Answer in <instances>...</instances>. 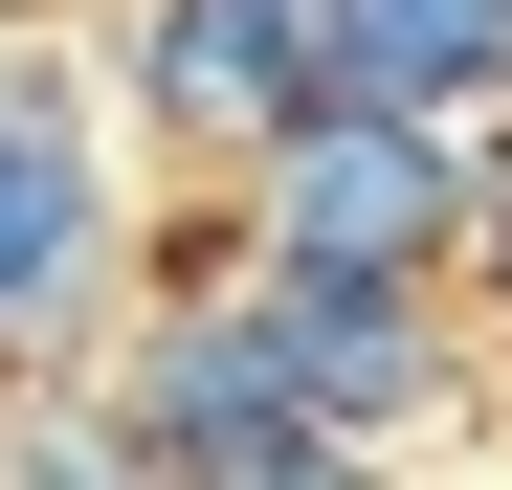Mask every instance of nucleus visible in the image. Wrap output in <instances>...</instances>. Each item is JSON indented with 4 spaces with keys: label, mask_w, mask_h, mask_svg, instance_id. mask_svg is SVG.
Segmentation results:
<instances>
[{
    "label": "nucleus",
    "mask_w": 512,
    "mask_h": 490,
    "mask_svg": "<svg viewBox=\"0 0 512 490\" xmlns=\"http://www.w3.org/2000/svg\"><path fill=\"white\" fill-rule=\"evenodd\" d=\"M268 290V357H290V424L312 446H357V468H423L468 424V290H312V268H245Z\"/></svg>",
    "instance_id": "4"
},
{
    "label": "nucleus",
    "mask_w": 512,
    "mask_h": 490,
    "mask_svg": "<svg viewBox=\"0 0 512 490\" xmlns=\"http://www.w3.org/2000/svg\"><path fill=\"white\" fill-rule=\"evenodd\" d=\"M0 490H179V468L112 424V379H0Z\"/></svg>",
    "instance_id": "7"
},
{
    "label": "nucleus",
    "mask_w": 512,
    "mask_h": 490,
    "mask_svg": "<svg viewBox=\"0 0 512 490\" xmlns=\"http://www.w3.org/2000/svg\"><path fill=\"white\" fill-rule=\"evenodd\" d=\"M156 156L112 112V67L67 23H0V379H112L156 312Z\"/></svg>",
    "instance_id": "1"
},
{
    "label": "nucleus",
    "mask_w": 512,
    "mask_h": 490,
    "mask_svg": "<svg viewBox=\"0 0 512 490\" xmlns=\"http://www.w3.org/2000/svg\"><path fill=\"white\" fill-rule=\"evenodd\" d=\"M268 490H423V468H357V446H290Z\"/></svg>",
    "instance_id": "8"
},
{
    "label": "nucleus",
    "mask_w": 512,
    "mask_h": 490,
    "mask_svg": "<svg viewBox=\"0 0 512 490\" xmlns=\"http://www.w3.org/2000/svg\"><path fill=\"white\" fill-rule=\"evenodd\" d=\"M245 245L312 268V290H490V134L334 90L268 179H245Z\"/></svg>",
    "instance_id": "2"
},
{
    "label": "nucleus",
    "mask_w": 512,
    "mask_h": 490,
    "mask_svg": "<svg viewBox=\"0 0 512 490\" xmlns=\"http://www.w3.org/2000/svg\"><path fill=\"white\" fill-rule=\"evenodd\" d=\"M90 67H112V112H134L156 179H268L334 112V0H112Z\"/></svg>",
    "instance_id": "3"
},
{
    "label": "nucleus",
    "mask_w": 512,
    "mask_h": 490,
    "mask_svg": "<svg viewBox=\"0 0 512 490\" xmlns=\"http://www.w3.org/2000/svg\"><path fill=\"white\" fill-rule=\"evenodd\" d=\"M334 90H357V112L512 134V0H334Z\"/></svg>",
    "instance_id": "6"
},
{
    "label": "nucleus",
    "mask_w": 512,
    "mask_h": 490,
    "mask_svg": "<svg viewBox=\"0 0 512 490\" xmlns=\"http://www.w3.org/2000/svg\"><path fill=\"white\" fill-rule=\"evenodd\" d=\"M0 23H112V0H0Z\"/></svg>",
    "instance_id": "10"
},
{
    "label": "nucleus",
    "mask_w": 512,
    "mask_h": 490,
    "mask_svg": "<svg viewBox=\"0 0 512 490\" xmlns=\"http://www.w3.org/2000/svg\"><path fill=\"white\" fill-rule=\"evenodd\" d=\"M112 424L179 468V490H268L312 424H290V357H268V290H156L112 335Z\"/></svg>",
    "instance_id": "5"
},
{
    "label": "nucleus",
    "mask_w": 512,
    "mask_h": 490,
    "mask_svg": "<svg viewBox=\"0 0 512 490\" xmlns=\"http://www.w3.org/2000/svg\"><path fill=\"white\" fill-rule=\"evenodd\" d=\"M490 290H512V134H490Z\"/></svg>",
    "instance_id": "9"
}]
</instances>
